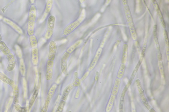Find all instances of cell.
<instances>
[{
	"label": "cell",
	"instance_id": "cell-1",
	"mask_svg": "<svg viewBox=\"0 0 169 112\" xmlns=\"http://www.w3.org/2000/svg\"><path fill=\"white\" fill-rule=\"evenodd\" d=\"M85 12L84 9L82 11L81 14L79 19L71 23L66 26L63 30V34L65 35H67L73 32L79 25L80 24L85 18Z\"/></svg>",
	"mask_w": 169,
	"mask_h": 112
},
{
	"label": "cell",
	"instance_id": "cell-2",
	"mask_svg": "<svg viewBox=\"0 0 169 112\" xmlns=\"http://www.w3.org/2000/svg\"><path fill=\"white\" fill-rule=\"evenodd\" d=\"M55 22V17L54 16H51L48 19L47 27L45 35L47 40L50 39L52 37L54 31Z\"/></svg>",
	"mask_w": 169,
	"mask_h": 112
},
{
	"label": "cell",
	"instance_id": "cell-3",
	"mask_svg": "<svg viewBox=\"0 0 169 112\" xmlns=\"http://www.w3.org/2000/svg\"><path fill=\"white\" fill-rule=\"evenodd\" d=\"M135 83L136 84L138 90L139 94L140 97L141 99L143 104L148 110L150 109L151 107L148 103L144 93L141 83L139 79H137L135 81Z\"/></svg>",
	"mask_w": 169,
	"mask_h": 112
},
{
	"label": "cell",
	"instance_id": "cell-4",
	"mask_svg": "<svg viewBox=\"0 0 169 112\" xmlns=\"http://www.w3.org/2000/svg\"><path fill=\"white\" fill-rule=\"evenodd\" d=\"M54 61L48 60L47 61L45 73V78L47 81H50L52 79L53 75Z\"/></svg>",
	"mask_w": 169,
	"mask_h": 112
},
{
	"label": "cell",
	"instance_id": "cell-5",
	"mask_svg": "<svg viewBox=\"0 0 169 112\" xmlns=\"http://www.w3.org/2000/svg\"><path fill=\"white\" fill-rule=\"evenodd\" d=\"M57 49V45L54 40H52L50 43L49 52L48 56V60L54 61L55 59Z\"/></svg>",
	"mask_w": 169,
	"mask_h": 112
},
{
	"label": "cell",
	"instance_id": "cell-6",
	"mask_svg": "<svg viewBox=\"0 0 169 112\" xmlns=\"http://www.w3.org/2000/svg\"><path fill=\"white\" fill-rule=\"evenodd\" d=\"M70 56V54L65 52L64 53L61 58V70L62 72L65 74H66L68 72V61Z\"/></svg>",
	"mask_w": 169,
	"mask_h": 112
},
{
	"label": "cell",
	"instance_id": "cell-7",
	"mask_svg": "<svg viewBox=\"0 0 169 112\" xmlns=\"http://www.w3.org/2000/svg\"><path fill=\"white\" fill-rule=\"evenodd\" d=\"M8 62V64L6 68V70L9 72L13 70L16 65V60L13 54L11 53L6 56Z\"/></svg>",
	"mask_w": 169,
	"mask_h": 112
},
{
	"label": "cell",
	"instance_id": "cell-8",
	"mask_svg": "<svg viewBox=\"0 0 169 112\" xmlns=\"http://www.w3.org/2000/svg\"><path fill=\"white\" fill-rule=\"evenodd\" d=\"M37 16V10L34 5L30 6L28 16L29 21L35 22Z\"/></svg>",
	"mask_w": 169,
	"mask_h": 112
},
{
	"label": "cell",
	"instance_id": "cell-9",
	"mask_svg": "<svg viewBox=\"0 0 169 112\" xmlns=\"http://www.w3.org/2000/svg\"><path fill=\"white\" fill-rule=\"evenodd\" d=\"M102 52V49L101 48H99L97 51L96 54L94 57V59L91 63L89 68L88 70L89 71L93 70L95 67L98 62L99 58Z\"/></svg>",
	"mask_w": 169,
	"mask_h": 112
},
{
	"label": "cell",
	"instance_id": "cell-10",
	"mask_svg": "<svg viewBox=\"0 0 169 112\" xmlns=\"http://www.w3.org/2000/svg\"><path fill=\"white\" fill-rule=\"evenodd\" d=\"M54 1L53 0H48L47 1L46 4L45 9V10L44 14L42 19V21H43L47 17L49 14L50 12L51 9L53 6Z\"/></svg>",
	"mask_w": 169,
	"mask_h": 112
},
{
	"label": "cell",
	"instance_id": "cell-11",
	"mask_svg": "<svg viewBox=\"0 0 169 112\" xmlns=\"http://www.w3.org/2000/svg\"><path fill=\"white\" fill-rule=\"evenodd\" d=\"M32 60L33 65H37L39 60V52L37 47L32 48Z\"/></svg>",
	"mask_w": 169,
	"mask_h": 112
},
{
	"label": "cell",
	"instance_id": "cell-12",
	"mask_svg": "<svg viewBox=\"0 0 169 112\" xmlns=\"http://www.w3.org/2000/svg\"><path fill=\"white\" fill-rule=\"evenodd\" d=\"M3 21L6 23L10 25L17 32L20 34H22L23 33L22 29L17 25L15 24V23L12 22L11 20L6 18H4Z\"/></svg>",
	"mask_w": 169,
	"mask_h": 112
},
{
	"label": "cell",
	"instance_id": "cell-13",
	"mask_svg": "<svg viewBox=\"0 0 169 112\" xmlns=\"http://www.w3.org/2000/svg\"><path fill=\"white\" fill-rule=\"evenodd\" d=\"M153 1L156 11H157L158 17L159 18L161 24H162V26L163 28H165V24L162 12H161V11L159 6H158L157 2H156V1Z\"/></svg>",
	"mask_w": 169,
	"mask_h": 112
},
{
	"label": "cell",
	"instance_id": "cell-14",
	"mask_svg": "<svg viewBox=\"0 0 169 112\" xmlns=\"http://www.w3.org/2000/svg\"><path fill=\"white\" fill-rule=\"evenodd\" d=\"M121 80L117 78L115 81L114 84L112 91V95L116 96L119 91V88L121 85Z\"/></svg>",
	"mask_w": 169,
	"mask_h": 112
},
{
	"label": "cell",
	"instance_id": "cell-15",
	"mask_svg": "<svg viewBox=\"0 0 169 112\" xmlns=\"http://www.w3.org/2000/svg\"><path fill=\"white\" fill-rule=\"evenodd\" d=\"M0 80L12 87L15 85L14 81L0 71Z\"/></svg>",
	"mask_w": 169,
	"mask_h": 112
},
{
	"label": "cell",
	"instance_id": "cell-16",
	"mask_svg": "<svg viewBox=\"0 0 169 112\" xmlns=\"http://www.w3.org/2000/svg\"><path fill=\"white\" fill-rule=\"evenodd\" d=\"M142 61V59H140V61H139V63H138V64L137 65L136 67H135L134 70V71H133V72L132 73L131 77H130V80L127 85L129 87H130V86L131 85L133 81L134 80L135 76L137 74L138 70H139V69L140 66L141 64Z\"/></svg>",
	"mask_w": 169,
	"mask_h": 112
},
{
	"label": "cell",
	"instance_id": "cell-17",
	"mask_svg": "<svg viewBox=\"0 0 169 112\" xmlns=\"http://www.w3.org/2000/svg\"><path fill=\"white\" fill-rule=\"evenodd\" d=\"M73 88V86L72 84H71L65 88L63 92L61 100L65 102L67 100L69 94L72 90Z\"/></svg>",
	"mask_w": 169,
	"mask_h": 112
},
{
	"label": "cell",
	"instance_id": "cell-18",
	"mask_svg": "<svg viewBox=\"0 0 169 112\" xmlns=\"http://www.w3.org/2000/svg\"><path fill=\"white\" fill-rule=\"evenodd\" d=\"M129 86L126 85L125 86L123 90L121 97H120V104H119V111H123V104L124 101V98L125 94L129 88Z\"/></svg>",
	"mask_w": 169,
	"mask_h": 112
},
{
	"label": "cell",
	"instance_id": "cell-19",
	"mask_svg": "<svg viewBox=\"0 0 169 112\" xmlns=\"http://www.w3.org/2000/svg\"><path fill=\"white\" fill-rule=\"evenodd\" d=\"M0 50L6 56L11 53V50L3 41L0 42Z\"/></svg>",
	"mask_w": 169,
	"mask_h": 112
},
{
	"label": "cell",
	"instance_id": "cell-20",
	"mask_svg": "<svg viewBox=\"0 0 169 112\" xmlns=\"http://www.w3.org/2000/svg\"><path fill=\"white\" fill-rule=\"evenodd\" d=\"M35 22L29 21L28 22L27 31V33L29 36L34 35Z\"/></svg>",
	"mask_w": 169,
	"mask_h": 112
},
{
	"label": "cell",
	"instance_id": "cell-21",
	"mask_svg": "<svg viewBox=\"0 0 169 112\" xmlns=\"http://www.w3.org/2000/svg\"><path fill=\"white\" fill-rule=\"evenodd\" d=\"M13 102L15 105L19 103V90L18 86L14 85L13 87Z\"/></svg>",
	"mask_w": 169,
	"mask_h": 112
},
{
	"label": "cell",
	"instance_id": "cell-22",
	"mask_svg": "<svg viewBox=\"0 0 169 112\" xmlns=\"http://www.w3.org/2000/svg\"><path fill=\"white\" fill-rule=\"evenodd\" d=\"M128 49V46L127 44H125L123 47V52L122 59V64H125L126 62L127 57Z\"/></svg>",
	"mask_w": 169,
	"mask_h": 112
},
{
	"label": "cell",
	"instance_id": "cell-23",
	"mask_svg": "<svg viewBox=\"0 0 169 112\" xmlns=\"http://www.w3.org/2000/svg\"><path fill=\"white\" fill-rule=\"evenodd\" d=\"M116 97L112 95H111V96L107 106L106 109V112H110L111 111L113 107V106Z\"/></svg>",
	"mask_w": 169,
	"mask_h": 112
},
{
	"label": "cell",
	"instance_id": "cell-24",
	"mask_svg": "<svg viewBox=\"0 0 169 112\" xmlns=\"http://www.w3.org/2000/svg\"><path fill=\"white\" fill-rule=\"evenodd\" d=\"M38 95V90L37 88L36 89L34 92V93L31 98L29 103V109L31 108L34 105L35 102L36 100Z\"/></svg>",
	"mask_w": 169,
	"mask_h": 112
},
{
	"label": "cell",
	"instance_id": "cell-25",
	"mask_svg": "<svg viewBox=\"0 0 169 112\" xmlns=\"http://www.w3.org/2000/svg\"><path fill=\"white\" fill-rule=\"evenodd\" d=\"M82 42V40H80L76 42L75 44L72 45L71 46L69 47L67 50H66V52H67L69 54H70L71 53H72L76 49V48L78 47L79 45L81 44Z\"/></svg>",
	"mask_w": 169,
	"mask_h": 112
},
{
	"label": "cell",
	"instance_id": "cell-26",
	"mask_svg": "<svg viewBox=\"0 0 169 112\" xmlns=\"http://www.w3.org/2000/svg\"><path fill=\"white\" fill-rule=\"evenodd\" d=\"M29 40L31 47L32 48L37 47L38 41L37 38L35 35L30 36Z\"/></svg>",
	"mask_w": 169,
	"mask_h": 112
},
{
	"label": "cell",
	"instance_id": "cell-27",
	"mask_svg": "<svg viewBox=\"0 0 169 112\" xmlns=\"http://www.w3.org/2000/svg\"><path fill=\"white\" fill-rule=\"evenodd\" d=\"M19 70L20 74L23 76H24L25 74V67L24 60L23 58H21L20 60Z\"/></svg>",
	"mask_w": 169,
	"mask_h": 112
},
{
	"label": "cell",
	"instance_id": "cell-28",
	"mask_svg": "<svg viewBox=\"0 0 169 112\" xmlns=\"http://www.w3.org/2000/svg\"><path fill=\"white\" fill-rule=\"evenodd\" d=\"M125 66V64H122L120 66L118 73L117 74V77L118 78L121 79L124 74Z\"/></svg>",
	"mask_w": 169,
	"mask_h": 112
},
{
	"label": "cell",
	"instance_id": "cell-29",
	"mask_svg": "<svg viewBox=\"0 0 169 112\" xmlns=\"http://www.w3.org/2000/svg\"><path fill=\"white\" fill-rule=\"evenodd\" d=\"M57 88V86L56 85H54L51 87L49 91H48L47 98L52 99L55 93L56 88Z\"/></svg>",
	"mask_w": 169,
	"mask_h": 112
},
{
	"label": "cell",
	"instance_id": "cell-30",
	"mask_svg": "<svg viewBox=\"0 0 169 112\" xmlns=\"http://www.w3.org/2000/svg\"><path fill=\"white\" fill-rule=\"evenodd\" d=\"M74 76H75V78L73 81V84H72L74 86H80V79L78 78V73L77 72H75L74 73Z\"/></svg>",
	"mask_w": 169,
	"mask_h": 112
},
{
	"label": "cell",
	"instance_id": "cell-31",
	"mask_svg": "<svg viewBox=\"0 0 169 112\" xmlns=\"http://www.w3.org/2000/svg\"><path fill=\"white\" fill-rule=\"evenodd\" d=\"M51 100L47 98H46L44 105L41 109L40 112H47Z\"/></svg>",
	"mask_w": 169,
	"mask_h": 112
},
{
	"label": "cell",
	"instance_id": "cell-32",
	"mask_svg": "<svg viewBox=\"0 0 169 112\" xmlns=\"http://www.w3.org/2000/svg\"><path fill=\"white\" fill-rule=\"evenodd\" d=\"M14 108L18 112H27V109L26 107L21 106L19 104H15Z\"/></svg>",
	"mask_w": 169,
	"mask_h": 112
},
{
	"label": "cell",
	"instance_id": "cell-33",
	"mask_svg": "<svg viewBox=\"0 0 169 112\" xmlns=\"http://www.w3.org/2000/svg\"><path fill=\"white\" fill-rule=\"evenodd\" d=\"M66 102L61 100L56 112H63L65 105Z\"/></svg>",
	"mask_w": 169,
	"mask_h": 112
},
{
	"label": "cell",
	"instance_id": "cell-34",
	"mask_svg": "<svg viewBox=\"0 0 169 112\" xmlns=\"http://www.w3.org/2000/svg\"><path fill=\"white\" fill-rule=\"evenodd\" d=\"M158 66H159L161 76L163 78L164 77V70L163 63L162 61H159L158 62Z\"/></svg>",
	"mask_w": 169,
	"mask_h": 112
},
{
	"label": "cell",
	"instance_id": "cell-35",
	"mask_svg": "<svg viewBox=\"0 0 169 112\" xmlns=\"http://www.w3.org/2000/svg\"><path fill=\"white\" fill-rule=\"evenodd\" d=\"M15 47V49H16V52L18 57L19 58H21L22 56V54L21 49H20L19 46L18 45H16Z\"/></svg>",
	"mask_w": 169,
	"mask_h": 112
},
{
	"label": "cell",
	"instance_id": "cell-36",
	"mask_svg": "<svg viewBox=\"0 0 169 112\" xmlns=\"http://www.w3.org/2000/svg\"><path fill=\"white\" fill-rule=\"evenodd\" d=\"M146 48V42H145L144 45H143V47L142 48V58L144 57Z\"/></svg>",
	"mask_w": 169,
	"mask_h": 112
},
{
	"label": "cell",
	"instance_id": "cell-37",
	"mask_svg": "<svg viewBox=\"0 0 169 112\" xmlns=\"http://www.w3.org/2000/svg\"><path fill=\"white\" fill-rule=\"evenodd\" d=\"M23 86H24V95H25H25H26V91H27V90H26V81H25V79H24V80H23Z\"/></svg>",
	"mask_w": 169,
	"mask_h": 112
},
{
	"label": "cell",
	"instance_id": "cell-38",
	"mask_svg": "<svg viewBox=\"0 0 169 112\" xmlns=\"http://www.w3.org/2000/svg\"><path fill=\"white\" fill-rule=\"evenodd\" d=\"M89 74V72H87L86 73H85V74L81 78L82 80H85V79L87 77L88 75Z\"/></svg>",
	"mask_w": 169,
	"mask_h": 112
},
{
	"label": "cell",
	"instance_id": "cell-39",
	"mask_svg": "<svg viewBox=\"0 0 169 112\" xmlns=\"http://www.w3.org/2000/svg\"><path fill=\"white\" fill-rule=\"evenodd\" d=\"M80 89H78V90L76 92L75 98H78L79 97V95H80Z\"/></svg>",
	"mask_w": 169,
	"mask_h": 112
},
{
	"label": "cell",
	"instance_id": "cell-40",
	"mask_svg": "<svg viewBox=\"0 0 169 112\" xmlns=\"http://www.w3.org/2000/svg\"><path fill=\"white\" fill-rule=\"evenodd\" d=\"M150 112H157L156 111L153 109H151L150 110Z\"/></svg>",
	"mask_w": 169,
	"mask_h": 112
},
{
	"label": "cell",
	"instance_id": "cell-41",
	"mask_svg": "<svg viewBox=\"0 0 169 112\" xmlns=\"http://www.w3.org/2000/svg\"><path fill=\"white\" fill-rule=\"evenodd\" d=\"M2 40V37L1 34L0 33V42Z\"/></svg>",
	"mask_w": 169,
	"mask_h": 112
},
{
	"label": "cell",
	"instance_id": "cell-42",
	"mask_svg": "<svg viewBox=\"0 0 169 112\" xmlns=\"http://www.w3.org/2000/svg\"><path fill=\"white\" fill-rule=\"evenodd\" d=\"M132 112H135V111H133Z\"/></svg>",
	"mask_w": 169,
	"mask_h": 112
}]
</instances>
